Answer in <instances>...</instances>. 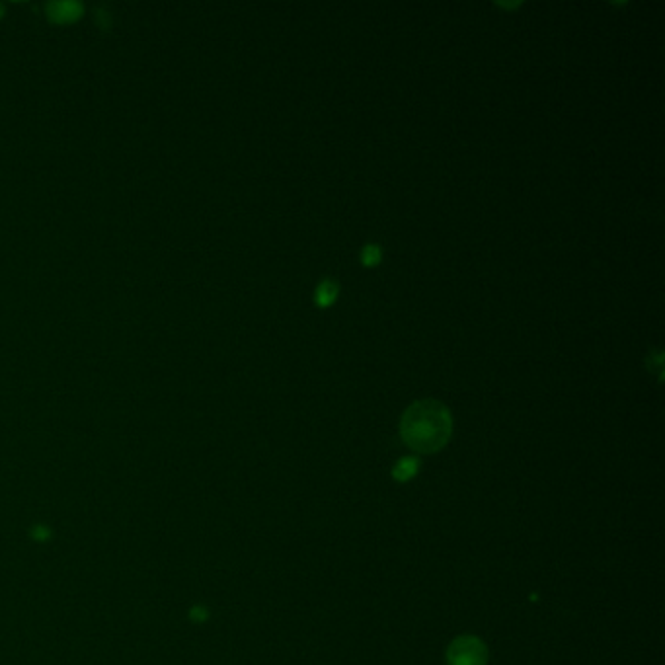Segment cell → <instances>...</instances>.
<instances>
[{
    "label": "cell",
    "instance_id": "obj_1",
    "mask_svg": "<svg viewBox=\"0 0 665 665\" xmlns=\"http://www.w3.org/2000/svg\"><path fill=\"white\" fill-rule=\"evenodd\" d=\"M453 420L447 406L437 400H418L400 420V435L404 443L415 453H437L451 439Z\"/></svg>",
    "mask_w": 665,
    "mask_h": 665
},
{
    "label": "cell",
    "instance_id": "obj_2",
    "mask_svg": "<svg viewBox=\"0 0 665 665\" xmlns=\"http://www.w3.org/2000/svg\"><path fill=\"white\" fill-rule=\"evenodd\" d=\"M449 665H486L488 650L476 636H460L449 646Z\"/></svg>",
    "mask_w": 665,
    "mask_h": 665
},
{
    "label": "cell",
    "instance_id": "obj_3",
    "mask_svg": "<svg viewBox=\"0 0 665 665\" xmlns=\"http://www.w3.org/2000/svg\"><path fill=\"white\" fill-rule=\"evenodd\" d=\"M45 10H47V18H49V20H53V22L57 24H68L78 20V18L82 16L84 8H82V4H78V2L66 0V2H49V4L45 6Z\"/></svg>",
    "mask_w": 665,
    "mask_h": 665
},
{
    "label": "cell",
    "instance_id": "obj_4",
    "mask_svg": "<svg viewBox=\"0 0 665 665\" xmlns=\"http://www.w3.org/2000/svg\"><path fill=\"white\" fill-rule=\"evenodd\" d=\"M339 293V285L336 279L328 277V279H322V283L317 287V293H315V301L320 308H326V306L334 305V301L338 299Z\"/></svg>",
    "mask_w": 665,
    "mask_h": 665
},
{
    "label": "cell",
    "instance_id": "obj_5",
    "mask_svg": "<svg viewBox=\"0 0 665 665\" xmlns=\"http://www.w3.org/2000/svg\"><path fill=\"white\" fill-rule=\"evenodd\" d=\"M381 258H382V252L379 244H367V246L361 250V262H363V265H367V268H375V265H379Z\"/></svg>",
    "mask_w": 665,
    "mask_h": 665
},
{
    "label": "cell",
    "instance_id": "obj_6",
    "mask_svg": "<svg viewBox=\"0 0 665 665\" xmlns=\"http://www.w3.org/2000/svg\"><path fill=\"white\" fill-rule=\"evenodd\" d=\"M415 472H418V462H415V458H402V460L396 465V469H394V478L408 480V478H412Z\"/></svg>",
    "mask_w": 665,
    "mask_h": 665
},
{
    "label": "cell",
    "instance_id": "obj_7",
    "mask_svg": "<svg viewBox=\"0 0 665 665\" xmlns=\"http://www.w3.org/2000/svg\"><path fill=\"white\" fill-rule=\"evenodd\" d=\"M2 12H4V8H2V6H0V16H2Z\"/></svg>",
    "mask_w": 665,
    "mask_h": 665
}]
</instances>
